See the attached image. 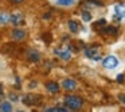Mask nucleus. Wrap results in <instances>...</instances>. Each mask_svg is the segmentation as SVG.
<instances>
[{"instance_id":"22","label":"nucleus","mask_w":125,"mask_h":112,"mask_svg":"<svg viewBox=\"0 0 125 112\" xmlns=\"http://www.w3.org/2000/svg\"><path fill=\"white\" fill-rule=\"evenodd\" d=\"M10 99H11L12 101H16V100H18V97H16L15 95H10Z\"/></svg>"},{"instance_id":"8","label":"nucleus","mask_w":125,"mask_h":112,"mask_svg":"<svg viewBox=\"0 0 125 112\" xmlns=\"http://www.w3.org/2000/svg\"><path fill=\"white\" fill-rule=\"evenodd\" d=\"M23 20H24V16H23V14H20V12L11 14V16H10V23L14 25V26H20L23 23Z\"/></svg>"},{"instance_id":"1","label":"nucleus","mask_w":125,"mask_h":112,"mask_svg":"<svg viewBox=\"0 0 125 112\" xmlns=\"http://www.w3.org/2000/svg\"><path fill=\"white\" fill-rule=\"evenodd\" d=\"M63 103H65V105L69 108V111H78V109H81L82 107H83V100H82V97H79V96H77V95L66 96Z\"/></svg>"},{"instance_id":"14","label":"nucleus","mask_w":125,"mask_h":112,"mask_svg":"<svg viewBox=\"0 0 125 112\" xmlns=\"http://www.w3.org/2000/svg\"><path fill=\"white\" fill-rule=\"evenodd\" d=\"M12 104L11 101H3V103H0V111L1 112H10L12 111Z\"/></svg>"},{"instance_id":"12","label":"nucleus","mask_w":125,"mask_h":112,"mask_svg":"<svg viewBox=\"0 0 125 112\" xmlns=\"http://www.w3.org/2000/svg\"><path fill=\"white\" fill-rule=\"evenodd\" d=\"M67 27H69V30H70L73 34H77L79 31V23L77 22V20H69Z\"/></svg>"},{"instance_id":"9","label":"nucleus","mask_w":125,"mask_h":112,"mask_svg":"<svg viewBox=\"0 0 125 112\" xmlns=\"http://www.w3.org/2000/svg\"><path fill=\"white\" fill-rule=\"evenodd\" d=\"M54 4H57L58 7H62V8H70L74 4L78 1V0H52Z\"/></svg>"},{"instance_id":"10","label":"nucleus","mask_w":125,"mask_h":112,"mask_svg":"<svg viewBox=\"0 0 125 112\" xmlns=\"http://www.w3.org/2000/svg\"><path fill=\"white\" fill-rule=\"evenodd\" d=\"M11 37L14 41H23L26 38V31L23 28H15L11 33Z\"/></svg>"},{"instance_id":"17","label":"nucleus","mask_w":125,"mask_h":112,"mask_svg":"<svg viewBox=\"0 0 125 112\" xmlns=\"http://www.w3.org/2000/svg\"><path fill=\"white\" fill-rule=\"evenodd\" d=\"M85 6H87V7H101L102 4H101L100 1H95V0H87L86 3H85Z\"/></svg>"},{"instance_id":"7","label":"nucleus","mask_w":125,"mask_h":112,"mask_svg":"<svg viewBox=\"0 0 125 112\" xmlns=\"http://www.w3.org/2000/svg\"><path fill=\"white\" fill-rule=\"evenodd\" d=\"M61 87L63 88V89L66 90H74L77 89V87H78V84H77V81L74 78H63L62 80V84H61Z\"/></svg>"},{"instance_id":"19","label":"nucleus","mask_w":125,"mask_h":112,"mask_svg":"<svg viewBox=\"0 0 125 112\" xmlns=\"http://www.w3.org/2000/svg\"><path fill=\"white\" fill-rule=\"evenodd\" d=\"M117 81H118V82H124V74H118V76H117Z\"/></svg>"},{"instance_id":"13","label":"nucleus","mask_w":125,"mask_h":112,"mask_svg":"<svg viewBox=\"0 0 125 112\" xmlns=\"http://www.w3.org/2000/svg\"><path fill=\"white\" fill-rule=\"evenodd\" d=\"M27 57L30 61H32V62H38L39 60H41V54H39L36 50H30V51L27 53Z\"/></svg>"},{"instance_id":"4","label":"nucleus","mask_w":125,"mask_h":112,"mask_svg":"<svg viewBox=\"0 0 125 112\" xmlns=\"http://www.w3.org/2000/svg\"><path fill=\"white\" fill-rule=\"evenodd\" d=\"M54 53H55V55H58V57L63 61H70L71 57H73L71 50L69 49V47H58V49L54 50Z\"/></svg>"},{"instance_id":"18","label":"nucleus","mask_w":125,"mask_h":112,"mask_svg":"<svg viewBox=\"0 0 125 112\" xmlns=\"http://www.w3.org/2000/svg\"><path fill=\"white\" fill-rule=\"evenodd\" d=\"M105 31L108 34H116L117 33V28L116 27H112V26H108V27L105 26Z\"/></svg>"},{"instance_id":"15","label":"nucleus","mask_w":125,"mask_h":112,"mask_svg":"<svg viewBox=\"0 0 125 112\" xmlns=\"http://www.w3.org/2000/svg\"><path fill=\"white\" fill-rule=\"evenodd\" d=\"M11 14L8 12H0V25H8Z\"/></svg>"},{"instance_id":"11","label":"nucleus","mask_w":125,"mask_h":112,"mask_svg":"<svg viewBox=\"0 0 125 112\" xmlns=\"http://www.w3.org/2000/svg\"><path fill=\"white\" fill-rule=\"evenodd\" d=\"M46 89H47V92H50V93H58L61 89V85L55 81H50L46 84Z\"/></svg>"},{"instance_id":"20","label":"nucleus","mask_w":125,"mask_h":112,"mask_svg":"<svg viewBox=\"0 0 125 112\" xmlns=\"http://www.w3.org/2000/svg\"><path fill=\"white\" fill-rule=\"evenodd\" d=\"M24 0H11V3H14V4H20V3H23Z\"/></svg>"},{"instance_id":"16","label":"nucleus","mask_w":125,"mask_h":112,"mask_svg":"<svg viewBox=\"0 0 125 112\" xmlns=\"http://www.w3.org/2000/svg\"><path fill=\"white\" fill-rule=\"evenodd\" d=\"M81 18L83 22H90L92 20V14H90L89 11H86V10H83V11L81 12Z\"/></svg>"},{"instance_id":"2","label":"nucleus","mask_w":125,"mask_h":112,"mask_svg":"<svg viewBox=\"0 0 125 112\" xmlns=\"http://www.w3.org/2000/svg\"><path fill=\"white\" fill-rule=\"evenodd\" d=\"M120 61L118 58L116 57V55L110 54V55H106V57L102 58V66L105 69H109V70H112V69H116L117 66H118Z\"/></svg>"},{"instance_id":"21","label":"nucleus","mask_w":125,"mask_h":112,"mask_svg":"<svg viewBox=\"0 0 125 112\" xmlns=\"http://www.w3.org/2000/svg\"><path fill=\"white\" fill-rule=\"evenodd\" d=\"M120 101H121V103L125 105V95H121V96H120Z\"/></svg>"},{"instance_id":"3","label":"nucleus","mask_w":125,"mask_h":112,"mask_svg":"<svg viewBox=\"0 0 125 112\" xmlns=\"http://www.w3.org/2000/svg\"><path fill=\"white\" fill-rule=\"evenodd\" d=\"M22 101H23V104H26V105H38V104H41L42 97L39 95L30 93V95H26L22 99Z\"/></svg>"},{"instance_id":"6","label":"nucleus","mask_w":125,"mask_h":112,"mask_svg":"<svg viewBox=\"0 0 125 112\" xmlns=\"http://www.w3.org/2000/svg\"><path fill=\"white\" fill-rule=\"evenodd\" d=\"M125 18V3H117L114 6V19L121 20Z\"/></svg>"},{"instance_id":"5","label":"nucleus","mask_w":125,"mask_h":112,"mask_svg":"<svg viewBox=\"0 0 125 112\" xmlns=\"http://www.w3.org/2000/svg\"><path fill=\"white\" fill-rule=\"evenodd\" d=\"M85 55H86L89 60H92V61L102 60V57H101L98 49H95V47H87V49H85Z\"/></svg>"}]
</instances>
